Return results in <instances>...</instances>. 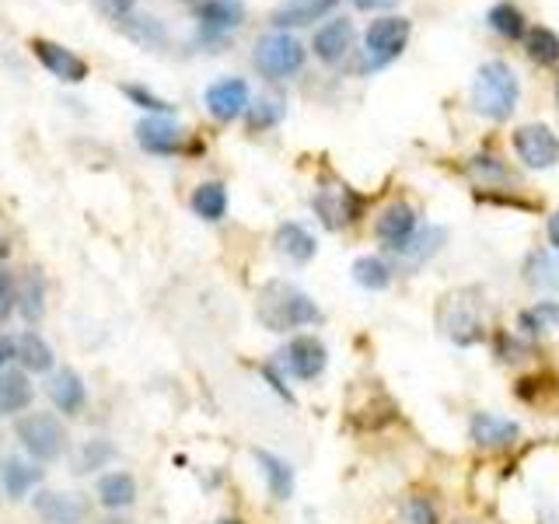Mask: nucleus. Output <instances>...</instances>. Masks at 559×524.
Listing matches in <instances>:
<instances>
[{"label":"nucleus","mask_w":559,"mask_h":524,"mask_svg":"<svg viewBox=\"0 0 559 524\" xmlns=\"http://www.w3.org/2000/svg\"><path fill=\"white\" fill-rule=\"evenodd\" d=\"M255 322L273 336H297L325 322L319 301L290 279H270L255 294Z\"/></svg>","instance_id":"1"},{"label":"nucleus","mask_w":559,"mask_h":524,"mask_svg":"<svg viewBox=\"0 0 559 524\" xmlns=\"http://www.w3.org/2000/svg\"><path fill=\"white\" fill-rule=\"evenodd\" d=\"M437 332L459 349H476L489 343V319H486V294L479 287H454L441 294L433 311Z\"/></svg>","instance_id":"2"},{"label":"nucleus","mask_w":559,"mask_h":524,"mask_svg":"<svg viewBox=\"0 0 559 524\" xmlns=\"http://www.w3.org/2000/svg\"><path fill=\"white\" fill-rule=\"evenodd\" d=\"M399 402L392 398V392L384 389L378 378L367 381H354V389L346 392V406H343V419L346 430L354 433H381L392 424H399Z\"/></svg>","instance_id":"3"},{"label":"nucleus","mask_w":559,"mask_h":524,"mask_svg":"<svg viewBox=\"0 0 559 524\" xmlns=\"http://www.w3.org/2000/svg\"><path fill=\"white\" fill-rule=\"evenodd\" d=\"M518 95H521L518 74L503 60L483 63L476 81H472V109L493 122L511 119V112L518 109Z\"/></svg>","instance_id":"4"},{"label":"nucleus","mask_w":559,"mask_h":524,"mask_svg":"<svg viewBox=\"0 0 559 524\" xmlns=\"http://www.w3.org/2000/svg\"><path fill=\"white\" fill-rule=\"evenodd\" d=\"M311 210L325 231H346L364 221L367 196L343 179H322L311 192Z\"/></svg>","instance_id":"5"},{"label":"nucleus","mask_w":559,"mask_h":524,"mask_svg":"<svg viewBox=\"0 0 559 524\" xmlns=\"http://www.w3.org/2000/svg\"><path fill=\"white\" fill-rule=\"evenodd\" d=\"M276 364L284 367L290 381L314 384L329 371V346L319 332H297V336H287V343L280 346Z\"/></svg>","instance_id":"6"},{"label":"nucleus","mask_w":559,"mask_h":524,"mask_svg":"<svg viewBox=\"0 0 559 524\" xmlns=\"http://www.w3.org/2000/svg\"><path fill=\"white\" fill-rule=\"evenodd\" d=\"M521 424L503 413L493 409H476L468 413V424H465V437L468 444L476 448L479 454H507L521 444Z\"/></svg>","instance_id":"7"},{"label":"nucleus","mask_w":559,"mask_h":524,"mask_svg":"<svg viewBox=\"0 0 559 524\" xmlns=\"http://www.w3.org/2000/svg\"><path fill=\"white\" fill-rule=\"evenodd\" d=\"M17 444L28 451L35 462H52L67 451V427L52 413H28L14 424Z\"/></svg>","instance_id":"8"},{"label":"nucleus","mask_w":559,"mask_h":524,"mask_svg":"<svg viewBox=\"0 0 559 524\" xmlns=\"http://www.w3.org/2000/svg\"><path fill=\"white\" fill-rule=\"evenodd\" d=\"M252 63H255V70L262 78L284 81V78H294L297 70L305 67V46L287 32H270V35H262V39L255 43Z\"/></svg>","instance_id":"9"},{"label":"nucleus","mask_w":559,"mask_h":524,"mask_svg":"<svg viewBox=\"0 0 559 524\" xmlns=\"http://www.w3.org/2000/svg\"><path fill=\"white\" fill-rule=\"evenodd\" d=\"M514 154L524 168L549 171L559 165V136L546 127V122H528V127L514 130Z\"/></svg>","instance_id":"10"},{"label":"nucleus","mask_w":559,"mask_h":524,"mask_svg":"<svg viewBox=\"0 0 559 524\" xmlns=\"http://www.w3.org/2000/svg\"><path fill=\"white\" fill-rule=\"evenodd\" d=\"M419 231V210L406 200H395L374 217V238L381 241L384 255H395L402 245H409V238Z\"/></svg>","instance_id":"11"},{"label":"nucleus","mask_w":559,"mask_h":524,"mask_svg":"<svg viewBox=\"0 0 559 524\" xmlns=\"http://www.w3.org/2000/svg\"><path fill=\"white\" fill-rule=\"evenodd\" d=\"M409 43V22L406 17H378V22H371V28H367L364 35V46H367V63L371 67H384L392 63L402 49H406Z\"/></svg>","instance_id":"12"},{"label":"nucleus","mask_w":559,"mask_h":524,"mask_svg":"<svg viewBox=\"0 0 559 524\" xmlns=\"http://www.w3.org/2000/svg\"><path fill=\"white\" fill-rule=\"evenodd\" d=\"M252 462L259 468L262 483H266V493L273 503H287L297 493V472L284 454H276L270 448H252Z\"/></svg>","instance_id":"13"},{"label":"nucleus","mask_w":559,"mask_h":524,"mask_svg":"<svg viewBox=\"0 0 559 524\" xmlns=\"http://www.w3.org/2000/svg\"><path fill=\"white\" fill-rule=\"evenodd\" d=\"M203 102H206V112L214 116L217 122H235L238 116L249 112V105H252L249 84H245L241 78H221V81H214V84L206 87Z\"/></svg>","instance_id":"14"},{"label":"nucleus","mask_w":559,"mask_h":524,"mask_svg":"<svg viewBox=\"0 0 559 524\" xmlns=\"http://www.w3.org/2000/svg\"><path fill=\"white\" fill-rule=\"evenodd\" d=\"M32 57L46 67V74H52L57 81L67 84H81L87 78V63L78 57L74 49H67L60 43H49V39H32Z\"/></svg>","instance_id":"15"},{"label":"nucleus","mask_w":559,"mask_h":524,"mask_svg":"<svg viewBox=\"0 0 559 524\" xmlns=\"http://www.w3.org/2000/svg\"><path fill=\"white\" fill-rule=\"evenodd\" d=\"M32 511L43 524H81L87 517V503L63 489H39L32 497Z\"/></svg>","instance_id":"16"},{"label":"nucleus","mask_w":559,"mask_h":524,"mask_svg":"<svg viewBox=\"0 0 559 524\" xmlns=\"http://www.w3.org/2000/svg\"><path fill=\"white\" fill-rule=\"evenodd\" d=\"M489 357H493L500 367H524V364H535L542 360V343L524 340L518 329H493L489 332Z\"/></svg>","instance_id":"17"},{"label":"nucleus","mask_w":559,"mask_h":524,"mask_svg":"<svg viewBox=\"0 0 559 524\" xmlns=\"http://www.w3.org/2000/svg\"><path fill=\"white\" fill-rule=\"evenodd\" d=\"M444 241H448V231H444V227H437V224L419 227V231L409 238V245H402V249L392 255L395 270H399V273H416L419 266H427V262L444 249Z\"/></svg>","instance_id":"18"},{"label":"nucleus","mask_w":559,"mask_h":524,"mask_svg":"<svg viewBox=\"0 0 559 524\" xmlns=\"http://www.w3.org/2000/svg\"><path fill=\"white\" fill-rule=\"evenodd\" d=\"M182 127L168 116H147L136 122V144L144 147L147 154H157V157H168V154H179L182 151Z\"/></svg>","instance_id":"19"},{"label":"nucleus","mask_w":559,"mask_h":524,"mask_svg":"<svg viewBox=\"0 0 559 524\" xmlns=\"http://www.w3.org/2000/svg\"><path fill=\"white\" fill-rule=\"evenodd\" d=\"M197 22L203 39H221V35L235 32L245 17L241 0H197Z\"/></svg>","instance_id":"20"},{"label":"nucleus","mask_w":559,"mask_h":524,"mask_svg":"<svg viewBox=\"0 0 559 524\" xmlns=\"http://www.w3.org/2000/svg\"><path fill=\"white\" fill-rule=\"evenodd\" d=\"M273 249H276L280 259L294 262V266H308V262L319 255V238H314L305 224L284 221L276 227V235H273Z\"/></svg>","instance_id":"21"},{"label":"nucleus","mask_w":559,"mask_h":524,"mask_svg":"<svg viewBox=\"0 0 559 524\" xmlns=\"http://www.w3.org/2000/svg\"><path fill=\"white\" fill-rule=\"evenodd\" d=\"M514 329L532 343H542L546 336H552L559 329V297H538V301H532L528 308H521L514 314Z\"/></svg>","instance_id":"22"},{"label":"nucleus","mask_w":559,"mask_h":524,"mask_svg":"<svg viewBox=\"0 0 559 524\" xmlns=\"http://www.w3.org/2000/svg\"><path fill=\"white\" fill-rule=\"evenodd\" d=\"M95 497H98V503L105 507V511L119 514V511H130V507L136 503L140 489H136V479L130 476V472L112 468L95 483Z\"/></svg>","instance_id":"23"},{"label":"nucleus","mask_w":559,"mask_h":524,"mask_svg":"<svg viewBox=\"0 0 559 524\" xmlns=\"http://www.w3.org/2000/svg\"><path fill=\"white\" fill-rule=\"evenodd\" d=\"M46 395L52 398V406H57L63 416H78L87 402V389L78 371H70V367H60L57 374H49V384H46Z\"/></svg>","instance_id":"24"},{"label":"nucleus","mask_w":559,"mask_h":524,"mask_svg":"<svg viewBox=\"0 0 559 524\" xmlns=\"http://www.w3.org/2000/svg\"><path fill=\"white\" fill-rule=\"evenodd\" d=\"M314 57L322 63H343L349 46H354V25L346 22V17H332L325 22L319 32H314Z\"/></svg>","instance_id":"25"},{"label":"nucleus","mask_w":559,"mask_h":524,"mask_svg":"<svg viewBox=\"0 0 559 524\" xmlns=\"http://www.w3.org/2000/svg\"><path fill=\"white\" fill-rule=\"evenodd\" d=\"M395 262L389 255H360L354 259V266H349V276H354V284L367 294H381L395 284Z\"/></svg>","instance_id":"26"},{"label":"nucleus","mask_w":559,"mask_h":524,"mask_svg":"<svg viewBox=\"0 0 559 524\" xmlns=\"http://www.w3.org/2000/svg\"><path fill=\"white\" fill-rule=\"evenodd\" d=\"M521 279L532 290H549L552 297L559 294V252L552 249H535L528 252L521 266Z\"/></svg>","instance_id":"27"},{"label":"nucleus","mask_w":559,"mask_h":524,"mask_svg":"<svg viewBox=\"0 0 559 524\" xmlns=\"http://www.w3.org/2000/svg\"><path fill=\"white\" fill-rule=\"evenodd\" d=\"M462 171L468 175L472 186H476L479 192H486V189H511L514 186V171L507 168L500 157H493V154L468 157V162L462 165Z\"/></svg>","instance_id":"28"},{"label":"nucleus","mask_w":559,"mask_h":524,"mask_svg":"<svg viewBox=\"0 0 559 524\" xmlns=\"http://www.w3.org/2000/svg\"><path fill=\"white\" fill-rule=\"evenodd\" d=\"M39 483H43V468L25 458H8L0 465V489L8 493V500H25Z\"/></svg>","instance_id":"29"},{"label":"nucleus","mask_w":559,"mask_h":524,"mask_svg":"<svg viewBox=\"0 0 559 524\" xmlns=\"http://www.w3.org/2000/svg\"><path fill=\"white\" fill-rule=\"evenodd\" d=\"M556 392H559V378H552L549 371H538V367L514 378V398L521 406L542 409L549 402V395H556Z\"/></svg>","instance_id":"30"},{"label":"nucleus","mask_w":559,"mask_h":524,"mask_svg":"<svg viewBox=\"0 0 559 524\" xmlns=\"http://www.w3.org/2000/svg\"><path fill=\"white\" fill-rule=\"evenodd\" d=\"M189 206H192V214H197L200 221H206V224L224 221L227 217V189H224V182H214V179L200 182L197 189H192Z\"/></svg>","instance_id":"31"},{"label":"nucleus","mask_w":559,"mask_h":524,"mask_svg":"<svg viewBox=\"0 0 559 524\" xmlns=\"http://www.w3.org/2000/svg\"><path fill=\"white\" fill-rule=\"evenodd\" d=\"M14 346H17V360H22V367L28 374H46V371H52V346L39 336V332H22V336L14 340Z\"/></svg>","instance_id":"32"},{"label":"nucleus","mask_w":559,"mask_h":524,"mask_svg":"<svg viewBox=\"0 0 559 524\" xmlns=\"http://www.w3.org/2000/svg\"><path fill=\"white\" fill-rule=\"evenodd\" d=\"M402 514H406V524H444V511L441 500H437L433 489L416 486L402 500Z\"/></svg>","instance_id":"33"},{"label":"nucleus","mask_w":559,"mask_h":524,"mask_svg":"<svg viewBox=\"0 0 559 524\" xmlns=\"http://www.w3.org/2000/svg\"><path fill=\"white\" fill-rule=\"evenodd\" d=\"M32 402V381L28 371H4L0 374V416H14L28 409Z\"/></svg>","instance_id":"34"},{"label":"nucleus","mask_w":559,"mask_h":524,"mask_svg":"<svg viewBox=\"0 0 559 524\" xmlns=\"http://www.w3.org/2000/svg\"><path fill=\"white\" fill-rule=\"evenodd\" d=\"M336 4H340V0H287V4L273 14V25L276 28L308 25V22H314V17H322L325 11H332Z\"/></svg>","instance_id":"35"},{"label":"nucleus","mask_w":559,"mask_h":524,"mask_svg":"<svg viewBox=\"0 0 559 524\" xmlns=\"http://www.w3.org/2000/svg\"><path fill=\"white\" fill-rule=\"evenodd\" d=\"M486 22L497 35H503V39H521L524 35V14H521V8L511 4V0H500V4L489 8Z\"/></svg>","instance_id":"36"},{"label":"nucleus","mask_w":559,"mask_h":524,"mask_svg":"<svg viewBox=\"0 0 559 524\" xmlns=\"http://www.w3.org/2000/svg\"><path fill=\"white\" fill-rule=\"evenodd\" d=\"M17 308H22L25 322H39L46 311V284L39 273H28L22 279V290H17Z\"/></svg>","instance_id":"37"},{"label":"nucleus","mask_w":559,"mask_h":524,"mask_svg":"<svg viewBox=\"0 0 559 524\" xmlns=\"http://www.w3.org/2000/svg\"><path fill=\"white\" fill-rule=\"evenodd\" d=\"M116 458V448H112V441H105V437H92V441H84L81 444V451H78V458H74V472H98V468H105Z\"/></svg>","instance_id":"38"},{"label":"nucleus","mask_w":559,"mask_h":524,"mask_svg":"<svg viewBox=\"0 0 559 524\" xmlns=\"http://www.w3.org/2000/svg\"><path fill=\"white\" fill-rule=\"evenodd\" d=\"M528 57L538 63V67H549L559 60V35L546 25H538L528 32Z\"/></svg>","instance_id":"39"},{"label":"nucleus","mask_w":559,"mask_h":524,"mask_svg":"<svg viewBox=\"0 0 559 524\" xmlns=\"http://www.w3.org/2000/svg\"><path fill=\"white\" fill-rule=\"evenodd\" d=\"M259 378L266 381V389L280 398V402H287V406H297V395L290 389V378L287 371L280 367L276 360H266V364H259Z\"/></svg>","instance_id":"40"},{"label":"nucleus","mask_w":559,"mask_h":524,"mask_svg":"<svg viewBox=\"0 0 559 524\" xmlns=\"http://www.w3.org/2000/svg\"><path fill=\"white\" fill-rule=\"evenodd\" d=\"M249 130H270L276 127L280 119H284V102H276V98H259L249 105Z\"/></svg>","instance_id":"41"},{"label":"nucleus","mask_w":559,"mask_h":524,"mask_svg":"<svg viewBox=\"0 0 559 524\" xmlns=\"http://www.w3.org/2000/svg\"><path fill=\"white\" fill-rule=\"evenodd\" d=\"M122 95H127L136 109H147L154 116H168L171 112V105L165 98H157L154 92H147V87H140V84H122Z\"/></svg>","instance_id":"42"},{"label":"nucleus","mask_w":559,"mask_h":524,"mask_svg":"<svg viewBox=\"0 0 559 524\" xmlns=\"http://www.w3.org/2000/svg\"><path fill=\"white\" fill-rule=\"evenodd\" d=\"M14 308H17L14 284H11V276H8V273H0V322H8Z\"/></svg>","instance_id":"43"},{"label":"nucleus","mask_w":559,"mask_h":524,"mask_svg":"<svg viewBox=\"0 0 559 524\" xmlns=\"http://www.w3.org/2000/svg\"><path fill=\"white\" fill-rule=\"evenodd\" d=\"M98 8H102L105 14L119 17V22H127V17L133 14V8H136V0H98Z\"/></svg>","instance_id":"44"},{"label":"nucleus","mask_w":559,"mask_h":524,"mask_svg":"<svg viewBox=\"0 0 559 524\" xmlns=\"http://www.w3.org/2000/svg\"><path fill=\"white\" fill-rule=\"evenodd\" d=\"M11 360H17V346H14V340L0 336V374H4V367H8Z\"/></svg>","instance_id":"45"},{"label":"nucleus","mask_w":559,"mask_h":524,"mask_svg":"<svg viewBox=\"0 0 559 524\" xmlns=\"http://www.w3.org/2000/svg\"><path fill=\"white\" fill-rule=\"evenodd\" d=\"M546 241H549L552 252H559V210L549 214V221H546Z\"/></svg>","instance_id":"46"},{"label":"nucleus","mask_w":559,"mask_h":524,"mask_svg":"<svg viewBox=\"0 0 559 524\" xmlns=\"http://www.w3.org/2000/svg\"><path fill=\"white\" fill-rule=\"evenodd\" d=\"M392 4H395V0H354V8H360V11H384Z\"/></svg>","instance_id":"47"},{"label":"nucleus","mask_w":559,"mask_h":524,"mask_svg":"<svg viewBox=\"0 0 559 524\" xmlns=\"http://www.w3.org/2000/svg\"><path fill=\"white\" fill-rule=\"evenodd\" d=\"M210 524H245L241 517H235V514H224V517H217V521H210Z\"/></svg>","instance_id":"48"},{"label":"nucleus","mask_w":559,"mask_h":524,"mask_svg":"<svg viewBox=\"0 0 559 524\" xmlns=\"http://www.w3.org/2000/svg\"><path fill=\"white\" fill-rule=\"evenodd\" d=\"M102 524H133V521H127V517H119V514H112V517H105Z\"/></svg>","instance_id":"49"},{"label":"nucleus","mask_w":559,"mask_h":524,"mask_svg":"<svg viewBox=\"0 0 559 524\" xmlns=\"http://www.w3.org/2000/svg\"><path fill=\"white\" fill-rule=\"evenodd\" d=\"M556 105H559V81H556Z\"/></svg>","instance_id":"50"}]
</instances>
